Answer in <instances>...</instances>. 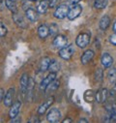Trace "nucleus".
Wrapping results in <instances>:
<instances>
[{"label":"nucleus","mask_w":116,"mask_h":123,"mask_svg":"<svg viewBox=\"0 0 116 123\" xmlns=\"http://www.w3.org/2000/svg\"><path fill=\"white\" fill-rule=\"evenodd\" d=\"M90 39H91V35L88 32H84V33H80L76 39H75V44L78 48L80 49H84L90 43Z\"/></svg>","instance_id":"obj_1"},{"label":"nucleus","mask_w":116,"mask_h":123,"mask_svg":"<svg viewBox=\"0 0 116 123\" xmlns=\"http://www.w3.org/2000/svg\"><path fill=\"white\" fill-rule=\"evenodd\" d=\"M75 53V47L73 44H70V45H67L65 46L64 48L60 49H59V52H58V54H59V56L64 59V60H69L72 58V56L74 55Z\"/></svg>","instance_id":"obj_2"},{"label":"nucleus","mask_w":116,"mask_h":123,"mask_svg":"<svg viewBox=\"0 0 116 123\" xmlns=\"http://www.w3.org/2000/svg\"><path fill=\"white\" fill-rule=\"evenodd\" d=\"M68 12H69V7L66 4H61L56 7V9L53 13V16L57 19H63V18H67Z\"/></svg>","instance_id":"obj_3"},{"label":"nucleus","mask_w":116,"mask_h":123,"mask_svg":"<svg viewBox=\"0 0 116 123\" xmlns=\"http://www.w3.org/2000/svg\"><path fill=\"white\" fill-rule=\"evenodd\" d=\"M60 119H61V111L56 108L51 109L46 114V120L48 122L57 123V122L60 121Z\"/></svg>","instance_id":"obj_4"},{"label":"nucleus","mask_w":116,"mask_h":123,"mask_svg":"<svg viewBox=\"0 0 116 123\" xmlns=\"http://www.w3.org/2000/svg\"><path fill=\"white\" fill-rule=\"evenodd\" d=\"M81 12H82V7L80 5H78V4L72 5V7L69 8V12H68L67 18L70 20H74V19L77 18L80 16Z\"/></svg>","instance_id":"obj_5"},{"label":"nucleus","mask_w":116,"mask_h":123,"mask_svg":"<svg viewBox=\"0 0 116 123\" xmlns=\"http://www.w3.org/2000/svg\"><path fill=\"white\" fill-rule=\"evenodd\" d=\"M15 94H16V89L15 87H11L7 90V92L5 93L4 96V105L8 108H10L12 106V104L14 103V99H15Z\"/></svg>","instance_id":"obj_6"},{"label":"nucleus","mask_w":116,"mask_h":123,"mask_svg":"<svg viewBox=\"0 0 116 123\" xmlns=\"http://www.w3.org/2000/svg\"><path fill=\"white\" fill-rule=\"evenodd\" d=\"M56 77H57V73H53V72H50L46 78H44L40 83V89L41 90H46V86L51 82L53 81L54 80H56Z\"/></svg>","instance_id":"obj_7"},{"label":"nucleus","mask_w":116,"mask_h":123,"mask_svg":"<svg viewBox=\"0 0 116 123\" xmlns=\"http://www.w3.org/2000/svg\"><path fill=\"white\" fill-rule=\"evenodd\" d=\"M68 44V39L64 36V35H56L54 40H53V46L56 48V49H62L64 48L65 46H67Z\"/></svg>","instance_id":"obj_8"},{"label":"nucleus","mask_w":116,"mask_h":123,"mask_svg":"<svg viewBox=\"0 0 116 123\" xmlns=\"http://www.w3.org/2000/svg\"><path fill=\"white\" fill-rule=\"evenodd\" d=\"M94 56H95V52H94L92 49H87V50H85V51L82 53L81 57H80L81 63H82L83 65H87V64L90 63L91 61H92V59L94 58Z\"/></svg>","instance_id":"obj_9"},{"label":"nucleus","mask_w":116,"mask_h":123,"mask_svg":"<svg viewBox=\"0 0 116 123\" xmlns=\"http://www.w3.org/2000/svg\"><path fill=\"white\" fill-rule=\"evenodd\" d=\"M108 98V92H107V89L106 88H102L100 89L97 93L95 94V100L100 103V104H103V103H105L106 100Z\"/></svg>","instance_id":"obj_10"},{"label":"nucleus","mask_w":116,"mask_h":123,"mask_svg":"<svg viewBox=\"0 0 116 123\" xmlns=\"http://www.w3.org/2000/svg\"><path fill=\"white\" fill-rule=\"evenodd\" d=\"M29 76L24 73L21 75V78H20V91H21V96L22 97H25L26 95V90H27V86H28V83H29Z\"/></svg>","instance_id":"obj_11"},{"label":"nucleus","mask_w":116,"mask_h":123,"mask_svg":"<svg viewBox=\"0 0 116 123\" xmlns=\"http://www.w3.org/2000/svg\"><path fill=\"white\" fill-rule=\"evenodd\" d=\"M21 108V102L20 101H17V102H14L12 104V106L10 107V111H9V116L10 118H14L16 117L17 115H18V112H19V110Z\"/></svg>","instance_id":"obj_12"},{"label":"nucleus","mask_w":116,"mask_h":123,"mask_svg":"<svg viewBox=\"0 0 116 123\" xmlns=\"http://www.w3.org/2000/svg\"><path fill=\"white\" fill-rule=\"evenodd\" d=\"M101 63L104 68H109L113 64V58L109 53L104 52L101 57Z\"/></svg>","instance_id":"obj_13"},{"label":"nucleus","mask_w":116,"mask_h":123,"mask_svg":"<svg viewBox=\"0 0 116 123\" xmlns=\"http://www.w3.org/2000/svg\"><path fill=\"white\" fill-rule=\"evenodd\" d=\"M13 19H14L15 23H16L18 27L23 28V29H26V28L28 27V25H27V23L25 22L23 17H21L18 13H13Z\"/></svg>","instance_id":"obj_14"},{"label":"nucleus","mask_w":116,"mask_h":123,"mask_svg":"<svg viewBox=\"0 0 116 123\" xmlns=\"http://www.w3.org/2000/svg\"><path fill=\"white\" fill-rule=\"evenodd\" d=\"M54 102V97L53 96H51V97H49L46 101H45L40 107H39V109H38V113L39 114H44V113H46V111L48 110V108L52 105V103Z\"/></svg>","instance_id":"obj_15"},{"label":"nucleus","mask_w":116,"mask_h":123,"mask_svg":"<svg viewBox=\"0 0 116 123\" xmlns=\"http://www.w3.org/2000/svg\"><path fill=\"white\" fill-rule=\"evenodd\" d=\"M25 17L30 21L35 22L39 19V13L37 12V10H35L33 8H29L25 11Z\"/></svg>","instance_id":"obj_16"},{"label":"nucleus","mask_w":116,"mask_h":123,"mask_svg":"<svg viewBox=\"0 0 116 123\" xmlns=\"http://www.w3.org/2000/svg\"><path fill=\"white\" fill-rule=\"evenodd\" d=\"M38 35L41 39H46L49 35V26L46 24H41L38 27Z\"/></svg>","instance_id":"obj_17"},{"label":"nucleus","mask_w":116,"mask_h":123,"mask_svg":"<svg viewBox=\"0 0 116 123\" xmlns=\"http://www.w3.org/2000/svg\"><path fill=\"white\" fill-rule=\"evenodd\" d=\"M109 24H110V18L108 16H104L102 17V18L100 19L99 21V27L102 29V30H106L108 27H109Z\"/></svg>","instance_id":"obj_18"},{"label":"nucleus","mask_w":116,"mask_h":123,"mask_svg":"<svg viewBox=\"0 0 116 123\" xmlns=\"http://www.w3.org/2000/svg\"><path fill=\"white\" fill-rule=\"evenodd\" d=\"M48 0H42L37 6V12L39 14H46L48 9Z\"/></svg>","instance_id":"obj_19"},{"label":"nucleus","mask_w":116,"mask_h":123,"mask_svg":"<svg viewBox=\"0 0 116 123\" xmlns=\"http://www.w3.org/2000/svg\"><path fill=\"white\" fill-rule=\"evenodd\" d=\"M50 61H51V59H50L49 57H44V58L41 60V63H40V71H41L42 73H44V72H46V71L48 70Z\"/></svg>","instance_id":"obj_20"},{"label":"nucleus","mask_w":116,"mask_h":123,"mask_svg":"<svg viewBox=\"0 0 116 123\" xmlns=\"http://www.w3.org/2000/svg\"><path fill=\"white\" fill-rule=\"evenodd\" d=\"M5 6L12 13H17V7L14 0H5Z\"/></svg>","instance_id":"obj_21"},{"label":"nucleus","mask_w":116,"mask_h":123,"mask_svg":"<svg viewBox=\"0 0 116 123\" xmlns=\"http://www.w3.org/2000/svg\"><path fill=\"white\" fill-rule=\"evenodd\" d=\"M59 85H60V81H59V80H54L53 81H51V82L46 86V88L45 91H46V92H52V91H55V90L58 89Z\"/></svg>","instance_id":"obj_22"},{"label":"nucleus","mask_w":116,"mask_h":123,"mask_svg":"<svg viewBox=\"0 0 116 123\" xmlns=\"http://www.w3.org/2000/svg\"><path fill=\"white\" fill-rule=\"evenodd\" d=\"M48 70H49L50 72H53V73L59 72V70H60V64H59V62H58L57 60H55V59H52V60L50 61Z\"/></svg>","instance_id":"obj_23"},{"label":"nucleus","mask_w":116,"mask_h":123,"mask_svg":"<svg viewBox=\"0 0 116 123\" xmlns=\"http://www.w3.org/2000/svg\"><path fill=\"white\" fill-rule=\"evenodd\" d=\"M107 79L111 84L116 83V68H110L109 69V71L107 73Z\"/></svg>","instance_id":"obj_24"},{"label":"nucleus","mask_w":116,"mask_h":123,"mask_svg":"<svg viewBox=\"0 0 116 123\" xmlns=\"http://www.w3.org/2000/svg\"><path fill=\"white\" fill-rule=\"evenodd\" d=\"M108 0H94V8L97 10H102L106 7Z\"/></svg>","instance_id":"obj_25"},{"label":"nucleus","mask_w":116,"mask_h":123,"mask_svg":"<svg viewBox=\"0 0 116 123\" xmlns=\"http://www.w3.org/2000/svg\"><path fill=\"white\" fill-rule=\"evenodd\" d=\"M104 79V73L102 71V69H97L95 72V80L97 82H101Z\"/></svg>","instance_id":"obj_26"},{"label":"nucleus","mask_w":116,"mask_h":123,"mask_svg":"<svg viewBox=\"0 0 116 123\" xmlns=\"http://www.w3.org/2000/svg\"><path fill=\"white\" fill-rule=\"evenodd\" d=\"M58 34V26L56 23H51L49 25V35L53 36V35H57Z\"/></svg>","instance_id":"obj_27"},{"label":"nucleus","mask_w":116,"mask_h":123,"mask_svg":"<svg viewBox=\"0 0 116 123\" xmlns=\"http://www.w3.org/2000/svg\"><path fill=\"white\" fill-rule=\"evenodd\" d=\"M8 33V29L7 27L4 25V23H2L1 21H0V37H4L6 36Z\"/></svg>","instance_id":"obj_28"},{"label":"nucleus","mask_w":116,"mask_h":123,"mask_svg":"<svg viewBox=\"0 0 116 123\" xmlns=\"http://www.w3.org/2000/svg\"><path fill=\"white\" fill-rule=\"evenodd\" d=\"M58 2H59V0H48V6L50 8H54L58 5Z\"/></svg>","instance_id":"obj_29"},{"label":"nucleus","mask_w":116,"mask_h":123,"mask_svg":"<svg viewBox=\"0 0 116 123\" xmlns=\"http://www.w3.org/2000/svg\"><path fill=\"white\" fill-rule=\"evenodd\" d=\"M109 42H110L111 44H113V45L116 46V33L112 34V35L109 37Z\"/></svg>","instance_id":"obj_30"},{"label":"nucleus","mask_w":116,"mask_h":123,"mask_svg":"<svg viewBox=\"0 0 116 123\" xmlns=\"http://www.w3.org/2000/svg\"><path fill=\"white\" fill-rule=\"evenodd\" d=\"M5 90L3 88H0V103L4 100V96H5Z\"/></svg>","instance_id":"obj_31"},{"label":"nucleus","mask_w":116,"mask_h":123,"mask_svg":"<svg viewBox=\"0 0 116 123\" xmlns=\"http://www.w3.org/2000/svg\"><path fill=\"white\" fill-rule=\"evenodd\" d=\"M81 0H68V2L71 4V5H75V4H78Z\"/></svg>","instance_id":"obj_32"},{"label":"nucleus","mask_w":116,"mask_h":123,"mask_svg":"<svg viewBox=\"0 0 116 123\" xmlns=\"http://www.w3.org/2000/svg\"><path fill=\"white\" fill-rule=\"evenodd\" d=\"M29 122H30V123H32V122H37V123H39V122H40V119H39L37 116H33L30 120H29Z\"/></svg>","instance_id":"obj_33"},{"label":"nucleus","mask_w":116,"mask_h":123,"mask_svg":"<svg viewBox=\"0 0 116 123\" xmlns=\"http://www.w3.org/2000/svg\"><path fill=\"white\" fill-rule=\"evenodd\" d=\"M20 121H21L20 120V117H18V116H17H17L11 119V122H20Z\"/></svg>","instance_id":"obj_34"},{"label":"nucleus","mask_w":116,"mask_h":123,"mask_svg":"<svg viewBox=\"0 0 116 123\" xmlns=\"http://www.w3.org/2000/svg\"><path fill=\"white\" fill-rule=\"evenodd\" d=\"M62 122H63V123H72V122H73V120H72L71 118H65Z\"/></svg>","instance_id":"obj_35"},{"label":"nucleus","mask_w":116,"mask_h":123,"mask_svg":"<svg viewBox=\"0 0 116 123\" xmlns=\"http://www.w3.org/2000/svg\"><path fill=\"white\" fill-rule=\"evenodd\" d=\"M78 123H88V120L85 119V118H81L78 120Z\"/></svg>","instance_id":"obj_36"},{"label":"nucleus","mask_w":116,"mask_h":123,"mask_svg":"<svg viewBox=\"0 0 116 123\" xmlns=\"http://www.w3.org/2000/svg\"><path fill=\"white\" fill-rule=\"evenodd\" d=\"M112 29H113V31H114V33H116V20L113 22V24H112Z\"/></svg>","instance_id":"obj_37"},{"label":"nucleus","mask_w":116,"mask_h":123,"mask_svg":"<svg viewBox=\"0 0 116 123\" xmlns=\"http://www.w3.org/2000/svg\"><path fill=\"white\" fill-rule=\"evenodd\" d=\"M28 1H30V2H34V1H37V0H28Z\"/></svg>","instance_id":"obj_38"}]
</instances>
